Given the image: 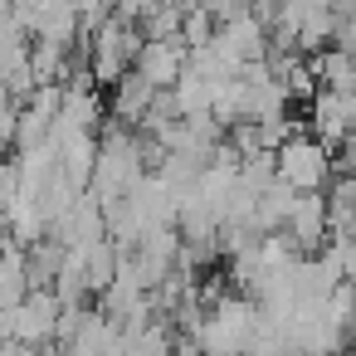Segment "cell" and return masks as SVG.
<instances>
[{
  "label": "cell",
  "mask_w": 356,
  "mask_h": 356,
  "mask_svg": "<svg viewBox=\"0 0 356 356\" xmlns=\"http://www.w3.org/2000/svg\"><path fill=\"white\" fill-rule=\"evenodd\" d=\"M278 176H283L293 191H327V186H332V147H327L317 132L298 127V132L278 147Z\"/></svg>",
  "instance_id": "6da1fadb"
},
{
  "label": "cell",
  "mask_w": 356,
  "mask_h": 356,
  "mask_svg": "<svg viewBox=\"0 0 356 356\" xmlns=\"http://www.w3.org/2000/svg\"><path fill=\"white\" fill-rule=\"evenodd\" d=\"M64 298L54 288H35L25 302L6 307V341H25V346H49L59 337V322H64Z\"/></svg>",
  "instance_id": "7a4b0ae2"
},
{
  "label": "cell",
  "mask_w": 356,
  "mask_h": 356,
  "mask_svg": "<svg viewBox=\"0 0 356 356\" xmlns=\"http://www.w3.org/2000/svg\"><path fill=\"white\" fill-rule=\"evenodd\" d=\"M215 49H220L225 59H234L239 69H244V64L268 59V54H273L268 15H259L254 6H244V10H234V15H225V20H220V30H215Z\"/></svg>",
  "instance_id": "3957f363"
},
{
  "label": "cell",
  "mask_w": 356,
  "mask_h": 356,
  "mask_svg": "<svg viewBox=\"0 0 356 356\" xmlns=\"http://www.w3.org/2000/svg\"><path fill=\"white\" fill-rule=\"evenodd\" d=\"M307 132H317L332 152L346 147L356 137V93H337V88H317L307 98Z\"/></svg>",
  "instance_id": "277c9868"
},
{
  "label": "cell",
  "mask_w": 356,
  "mask_h": 356,
  "mask_svg": "<svg viewBox=\"0 0 356 356\" xmlns=\"http://www.w3.org/2000/svg\"><path fill=\"white\" fill-rule=\"evenodd\" d=\"M283 229L293 234V244H298L302 254H322V249H327V239L337 234V229H332L327 191H302V195L293 200V210H288V225H283Z\"/></svg>",
  "instance_id": "5b68a950"
},
{
  "label": "cell",
  "mask_w": 356,
  "mask_h": 356,
  "mask_svg": "<svg viewBox=\"0 0 356 356\" xmlns=\"http://www.w3.org/2000/svg\"><path fill=\"white\" fill-rule=\"evenodd\" d=\"M186 64H191L186 40H147L132 69H137L152 88H176V79L186 74Z\"/></svg>",
  "instance_id": "8992f818"
},
{
  "label": "cell",
  "mask_w": 356,
  "mask_h": 356,
  "mask_svg": "<svg viewBox=\"0 0 356 356\" xmlns=\"http://www.w3.org/2000/svg\"><path fill=\"white\" fill-rule=\"evenodd\" d=\"M156 93H161V88H152L137 69H127V74L113 83V98H108L113 122H118V127H147V118H152V108H156Z\"/></svg>",
  "instance_id": "52a82bcc"
},
{
  "label": "cell",
  "mask_w": 356,
  "mask_h": 356,
  "mask_svg": "<svg viewBox=\"0 0 356 356\" xmlns=\"http://www.w3.org/2000/svg\"><path fill=\"white\" fill-rule=\"evenodd\" d=\"M312 69H317V83L322 88H337V93H356V54L346 44H327L312 54Z\"/></svg>",
  "instance_id": "ba28073f"
},
{
  "label": "cell",
  "mask_w": 356,
  "mask_h": 356,
  "mask_svg": "<svg viewBox=\"0 0 356 356\" xmlns=\"http://www.w3.org/2000/svg\"><path fill=\"white\" fill-rule=\"evenodd\" d=\"M215 88H220V83L200 79V74L186 64V74H181V79H176V88H171L176 113H181V118H215Z\"/></svg>",
  "instance_id": "9c48e42d"
},
{
  "label": "cell",
  "mask_w": 356,
  "mask_h": 356,
  "mask_svg": "<svg viewBox=\"0 0 356 356\" xmlns=\"http://www.w3.org/2000/svg\"><path fill=\"white\" fill-rule=\"evenodd\" d=\"M186 10L191 6H176V0H156V6L142 15V35L147 40H181V25H186Z\"/></svg>",
  "instance_id": "30bf717a"
},
{
  "label": "cell",
  "mask_w": 356,
  "mask_h": 356,
  "mask_svg": "<svg viewBox=\"0 0 356 356\" xmlns=\"http://www.w3.org/2000/svg\"><path fill=\"white\" fill-rule=\"evenodd\" d=\"M215 15L205 10V6H191L186 10V25H181V40H186V49H205V44H215Z\"/></svg>",
  "instance_id": "8fae6325"
}]
</instances>
